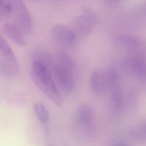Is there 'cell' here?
Wrapping results in <instances>:
<instances>
[{"label":"cell","mask_w":146,"mask_h":146,"mask_svg":"<svg viewBox=\"0 0 146 146\" xmlns=\"http://www.w3.org/2000/svg\"><path fill=\"white\" fill-rule=\"evenodd\" d=\"M40 58L33 62L31 78L36 87L48 98L58 106L62 104V99L58 89L53 80L48 63L50 57L45 53H40Z\"/></svg>","instance_id":"cell-1"},{"label":"cell","mask_w":146,"mask_h":146,"mask_svg":"<svg viewBox=\"0 0 146 146\" xmlns=\"http://www.w3.org/2000/svg\"><path fill=\"white\" fill-rule=\"evenodd\" d=\"M74 63L68 54L61 52L56 55L54 66L58 84L66 94H70L74 88Z\"/></svg>","instance_id":"cell-2"},{"label":"cell","mask_w":146,"mask_h":146,"mask_svg":"<svg viewBox=\"0 0 146 146\" xmlns=\"http://www.w3.org/2000/svg\"><path fill=\"white\" fill-rule=\"evenodd\" d=\"M11 13L14 15L17 24L23 33H29L32 28V20L29 12L23 0H9Z\"/></svg>","instance_id":"cell-3"},{"label":"cell","mask_w":146,"mask_h":146,"mask_svg":"<svg viewBox=\"0 0 146 146\" xmlns=\"http://www.w3.org/2000/svg\"><path fill=\"white\" fill-rule=\"evenodd\" d=\"M78 122L82 131L88 135H94L96 130L94 113L88 105H83L78 109Z\"/></svg>","instance_id":"cell-4"},{"label":"cell","mask_w":146,"mask_h":146,"mask_svg":"<svg viewBox=\"0 0 146 146\" xmlns=\"http://www.w3.org/2000/svg\"><path fill=\"white\" fill-rule=\"evenodd\" d=\"M52 35L56 41L66 46L73 45L76 39V35L73 30L64 25L54 26L52 28Z\"/></svg>","instance_id":"cell-5"},{"label":"cell","mask_w":146,"mask_h":146,"mask_svg":"<svg viewBox=\"0 0 146 146\" xmlns=\"http://www.w3.org/2000/svg\"><path fill=\"white\" fill-rule=\"evenodd\" d=\"M140 52H130L128 60L133 72L139 77L145 78L146 60L144 56Z\"/></svg>","instance_id":"cell-6"},{"label":"cell","mask_w":146,"mask_h":146,"mask_svg":"<svg viewBox=\"0 0 146 146\" xmlns=\"http://www.w3.org/2000/svg\"><path fill=\"white\" fill-rule=\"evenodd\" d=\"M3 34L11 39L14 43L20 46L26 45V41L23 32L17 24L7 23L2 28Z\"/></svg>","instance_id":"cell-7"},{"label":"cell","mask_w":146,"mask_h":146,"mask_svg":"<svg viewBox=\"0 0 146 146\" xmlns=\"http://www.w3.org/2000/svg\"><path fill=\"white\" fill-rule=\"evenodd\" d=\"M72 26L76 35L80 36H88L93 30V24L84 16L75 17L72 21Z\"/></svg>","instance_id":"cell-8"},{"label":"cell","mask_w":146,"mask_h":146,"mask_svg":"<svg viewBox=\"0 0 146 146\" xmlns=\"http://www.w3.org/2000/svg\"><path fill=\"white\" fill-rule=\"evenodd\" d=\"M90 85L92 90L96 94L105 91L107 87L104 72L98 70L94 71L91 75Z\"/></svg>","instance_id":"cell-9"},{"label":"cell","mask_w":146,"mask_h":146,"mask_svg":"<svg viewBox=\"0 0 146 146\" xmlns=\"http://www.w3.org/2000/svg\"><path fill=\"white\" fill-rule=\"evenodd\" d=\"M119 44L127 48L129 52L141 51V42L138 38L129 35H119L116 39Z\"/></svg>","instance_id":"cell-10"},{"label":"cell","mask_w":146,"mask_h":146,"mask_svg":"<svg viewBox=\"0 0 146 146\" xmlns=\"http://www.w3.org/2000/svg\"><path fill=\"white\" fill-rule=\"evenodd\" d=\"M0 54L10 64L17 66V61L14 53L6 41L0 35Z\"/></svg>","instance_id":"cell-11"},{"label":"cell","mask_w":146,"mask_h":146,"mask_svg":"<svg viewBox=\"0 0 146 146\" xmlns=\"http://www.w3.org/2000/svg\"><path fill=\"white\" fill-rule=\"evenodd\" d=\"M110 99L113 107L117 110L122 108L123 102V92L120 86L110 90Z\"/></svg>","instance_id":"cell-12"},{"label":"cell","mask_w":146,"mask_h":146,"mask_svg":"<svg viewBox=\"0 0 146 146\" xmlns=\"http://www.w3.org/2000/svg\"><path fill=\"white\" fill-rule=\"evenodd\" d=\"M146 123H141L131 128L130 130L129 135L133 140L143 141L146 139Z\"/></svg>","instance_id":"cell-13"},{"label":"cell","mask_w":146,"mask_h":146,"mask_svg":"<svg viewBox=\"0 0 146 146\" xmlns=\"http://www.w3.org/2000/svg\"><path fill=\"white\" fill-rule=\"evenodd\" d=\"M34 109L40 121L42 123L48 122L49 119V114L46 107L42 103L36 102L34 106Z\"/></svg>","instance_id":"cell-14"},{"label":"cell","mask_w":146,"mask_h":146,"mask_svg":"<svg viewBox=\"0 0 146 146\" xmlns=\"http://www.w3.org/2000/svg\"><path fill=\"white\" fill-rule=\"evenodd\" d=\"M82 11L84 16L88 19L93 24H97L100 21L98 15L91 9L86 7H83Z\"/></svg>","instance_id":"cell-15"},{"label":"cell","mask_w":146,"mask_h":146,"mask_svg":"<svg viewBox=\"0 0 146 146\" xmlns=\"http://www.w3.org/2000/svg\"><path fill=\"white\" fill-rule=\"evenodd\" d=\"M11 13V6L9 0H0V14L9 15Z\"/></svg>","instance_id":"cell-16"},{"label":"cell","mask_w":146,"mask_h":146,"mask_svg":"<svg viewBox=\"0 0 146 146\" xmlns=\"http://www.w3.org/2000/svg\"><path fill=\"white\" fill-rule=\"evenodd\" d=\"M105 3L111 8H115L118 6L119 0H104Z\"/></svg>","instance_id":"cell-17"}]
</instances>
